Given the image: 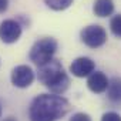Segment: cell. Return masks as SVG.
<instances>
[{
    "instance_id": "cell-7",
    "label": "cell",
    "mask_w": 121,
    "mask_h": 121,
    "mask_svg": "<svg viewBox=\"0 0 121 121\" xmlns=\"http://www.w3.org/2000/svg\"><path fill=\"white\" fill-rule=\"evenodd\" d=\"M94 61L88 57H78L70 66V71L76 76V77H86V76H91L94 73Z\"/></svg>"
},
{
    "instance_id": "cell-12",
    "label": "cell",
    "mask_w": 121,
    "mask_h": 121,
    "mask_svg": "<svg viewBox=\"0 0 121 121\" xmlns=\"http://www.w3.org/2000/svg\"><path fill=\"white\" fill-rule=\"evenodd\" d=\"M110 27H111V31H112L114 36L121 37V14H117L111 19Z\"/></svg>"
},
{
    "instance_id": "cell-2",
    "label": "cell",
    "mask_w": 121,
    "mask_h": 121,
    "mask_svg": "<svg viewBox=\"0 0 121 121\" xmlns=\"http://www.w3.org/2000/svg\"><path fill=\"white\" fill-rule=\"evenodd\" d=\"M39 80L47 86L53 93L56 94H61L67 90L70 80L69 76L64 73L63 66L60 64L57 60H50L48 63L40 66L39 69Z\"/></svg>"
},
{
    "instance_id": "cell-5",
    "label": "cell",
    "mask_w": 121,
    "mask_h": 121,
    "mask_svg": "<svg viewBox=\"0 0 121 121\" xmlns=\"http://www.w3.org/2000/svg\"><path fill=\"white\" fill-rule=\"evenodd\" d=\"M34 80V73L29 66H17L12 71V83L19 88L29 87Z\"/></svg>"
},
{
    "instance_id": "cell-15",
    "label": "cell",
    "mask_w": 121,
    "mask_h": 121,
    "mask_svg": "<svg viewBox=\"0 0 121 121\" xmlns=\"http://www.w3.org/2000/svg\"><path fill=\"white\" fill-rule=\"evenodd\" d=\"M7 6H9V0H0V13L7 10Z\"/></svg>"
},
{
    "instance_id": "cell-11",
    "label": "cell",
    "mask_w": 121,
    "mask_h": 121,
    "mask_svg": "<svg viewBox=\"0 0 121 121\" xmlns=\"http://www.w3.org/2000/svg\"><path fill=\"white\" fill-rule=\"evenodd\" d=\"M44 3L53 10H64L70 7L73 0H44Z\"/></svg>"
},
{
    "instance_id": "cell-14",
    "label": "cell",
    "mask_w": 121,
    "mask_h": 121,
    "mask_svg": "<svg viewBox=\"0 0 121 121\" xmlns=\"http://www.w3.org/2000/svg\"><path fill=\"white\" fill-rule=\"evenodd\" d=\"M70 121H91V118H90V115H88V114L77 112V114H74V115L71 117V120H70Z\"/></svg>"
},
{
    "instance_id": "cell-10",
    "label": "cell",
    "mask_w": 121,
    "mask_h": 121,
    "mask_svg": "<svg viewBox=\"0 0 121 121\" xmlns=\"http://www.w3.org/2000/svg\"><path fill=\"white\" fill-rule=\"evenodd\" d=\"M108 97L112 101H121V80L114 78L108 86Z\"/></svg>"
},
{
    "instance_id": "cell-17",
    "label": "cell",
    "mask_w": 121,
    "mask_h": 121,
    "mask_svg": "<svg viewBox=\"0 0 121 121\" xmlns=\"http://www.w3.org/2000/svg\"><path fill=\"white\" fill-rule=\"evenodd\" d=\"M0 115H2V108H0Z\"/></svg>"
},
{
    "instance_id": "cell-4",
    "label": "cell",
    "mask_w": 121,
    "mask_h": 121,
    "mask_svg": "<svg viewBox=\"0 0 121 121\" xmlns=\"http://www.w3.org/2000/svg\"><path fill=\"white\" fill-rule=\"evenodd\" d=\"M81 40L91 48H97L107 41L105 30L98 24L87 26L81 30Z\"/></svg>"
},
{
    "instance_id": "cell-9",
    "label": "cell",
    "mask_w": 121,
    "mask_h": 121,
    "mask_svg": "<svg viewBox=\"0 0 121 121\" xmlns=\"http://www.w3.org/2000/svg\"><path fill=\"white\" fill-rule=\"evenodd\" d=\"M93 12L98 17H107L114 12V3L112 0H95Z\"/></svg>"
},
{
    "instance_id": "cell-13",
    "label": "cell",
    "mask_w": 121,
    "mask_h": 121,
    "mask_svg": "<svg viewBox=\"0 0 121 121\" xmlns=\"http://www.w3.org/2000/svg\"><path fill=\"white\" fill-rule=\"evenodd\" d=\"M101 121H121V117L117 114V112H105L103 117H101Z\"/></svg>"
},
{
    "instance_id": "cell-1",
    "label": "cell",
    "mask_w": 121,
    "mask_h": 121,
    "mask_svg": "<svg viewBox=\"0 0 121 121\" xmlns=\"http://www.w3.org/2000/svg\"><path fill=\"white\" fill-rule=\"evenodd\" d=\"M70 110L66 98L56 94H41L30 105V121H56Z\"/></svg>"
},
{
    "instance_id": "cell-16",
    "label": "cell",
    "mask_w": 121,
    "mask_h": 121,
    "mask_svg": "<svg viewBox=\"0 0 121 121\" xmlns=\"http://www.w3.org/2000/svg\"><path fill=\"white\" fill-rule=\"evenodd\" d=\"M3 121H16L13 117H9V118H6V120H3Z\"/></svg>"
},
{
    "instance_id": "cell-3",
    "label": "cell",
    "mask_w": 121,
    "mask_h": 121,
    "mask_svg": "<svg viewBox=\"0 0 121 121\" xmlns=\"http://www.w3.org/2000/svg\"><path fill=\"white\" fill-rule=\"evenodd\" d=\"M57 50V41L51 37L41 39L36 41L30 50V60L37 66H43L53 60V56Z\"/></svg>"
},
{
    "instance_id": "cell-8",
    "label": "cell",
    "mask_w": 121,
    "mask_h": 121,
    "mask_svg": "<svg viewBox=\"0 0 121 121\" xmlns=\"http://www.w3.org/2000/svg\"><path fill=\"white\" fill-rule=\"evenodd\" d=\"M87 86H88V88H90L93 93H103V91L108 90L110 81H108V78L105 77L104 73H101V71H94L91 76H88Z\"/></svg>"
},
{
    "instance_id": "cell-6",
    "label": "cell",
    "mask_w": 121,
    "mask_h": 121,
    "mask_svg": "<svg viewBox=\"0 0 121 121\" xmlns=\"http://www.w3.org/2000/svg\"><path fill=\"white\" fill-rule=\"evenodd\" d=\"M22 34V27L14 20H4L0 24V39L4 43H14Z\"/></svg>"
}]
</instances>
